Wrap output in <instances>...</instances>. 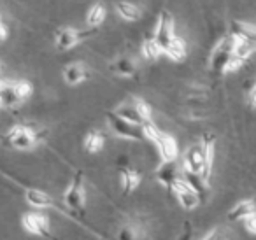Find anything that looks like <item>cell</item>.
<instances>
[{"mask_svg": "<svg viewBox=\"0 0 256 240\" xmlns=\"http://www.w3.org/2000/svg\"><path fill=\"white\" fill-rule=\"evenodd\" d=\"M235 40L237 39L230 34V36L223 37V39L214 46L212 53H210V60H209V65L214 72H221V74H224V67H226V64L230 62L232 54H234Z\"/></svg>", "mask_w": 256, "mask_h": 240, "instance_id": "5", "label": "cell"}, {"mask_svg": "<svg viewBox=\"0 0 256 240\" xmlns=\"http://www.w3.org/2000/svg\"><path fill=\"white\" fill-rule=\"evenodd\" d=\"M216 236H218V233L214 232V233H210L209 236H206V238H204V240H216Z\"/></svg>", "mask_w": 256, "mask_h": 240, "instance_id": "31", "label": "cell"}, {"mask_svg": "<svg viewBox=\"0 0 256 240\" xmlns=\"http://www.w3.org/2000/svg\"><path fill=\"white\" fill-rule=\"evenodd\" d=\"M62 76H64V81L67 82L68 86H78L90 78V72H88V68H84L81 64H68L67 67L64 68Z\"/></svg>", "mask_w": 256, "mask_h": 240, "instance_id": "15", "label": "cell"}, {"mask_svg": "<svg viewBox=\"0 0 256 240\" xmlns=\"http://www.w3.org/2000/svg\"><path fill=\"white\" fill-rule=\"evenodd\" d=\"M190 238H192V228H190V226L186 224L184 233H182V235L179 236V240H190Z\"/></svg>", "mask_w": 256, "mask_h": 240, "instance_id": "30", "label": "cell"}, {"mask_svg": "<svg viewBox=\"0 0 256 240\" xmlns=\"http://www.w3.org/2000/svg\"><path fill=\"white\" fill-rule=\"evenodd\" d=\"M200 149H202V160H204V172L202 179L204 182H209L210 172H212V162H214V137L212 135H204L202 142H200Z\"/></svg>", "mask_w": 256, "mask_h": 240, "instance_id": "12", "label": "cell"}, {"mask_svg": "<svg viewBox=\"0 0 256 240\" xmlns=\"http://www.w3.org/2000/svg\"><path fill=\"white\" fill-rule=\"evenodd\" d=\"M88 36L90 32H82V30L65 26V28H60L56 32V40L54 42H56V48L60 51H68L78 46L79 42H82Z\"/></svg>", "mask_w": 256, "mask_h": 240, "instance_id": "10", "label": "cell"}, {"mask_svg": "<svg viewBox=\"0 0 256 240\" xmlns=\"http://www.w3.org/2000/svg\"><path fill=\"white\" fill-rule=\"evenodd\" d=\"M110 70L116 76H121V78H134L137 74V64L132 58L123 56L110 65Z\"/></svg>", "mask_w": 256, "mask_h": 240, "instance_id": "18", "label": "cell"}, {"mask_svg": "<svg viewBox=\"0 0 256 240\" xmlns=\"http://www.w3.org/2000/svg\"><path fill=\"white\" fill-rule=\"evenodd\" d=\"M164 54L172 62H181L186 58V44L181 37H174L167 46L164 48Z\"/></svg>", "mask_w": 256, "mask_h": 240, "instance_id": "19", "label": "cell"}, {"mask_svg": "<svg viewBox=\"0 0 256 240\" xmlns=\"http://www.w3.org/2000/svg\"><path fill=\"white\" fill-rule=\"evenodd\" d=\"M142 130H144V137L150 138L156 146L158 152H160V158L164 162H176V158L179 154V149H178V142H176V138L172 135L158 130L151 121L142 124Z\"/></svg>", "mask_w": 256, "mask_h": 240, "instance_id": "1", "label": "cell"}, {"mask_svg": "<svg viewBox=\"0 0 256 240\" xmlns=\"http://www.w3.org/2000/svg\"><path fill=\"white\" fill-rule=\"evenodd\" d=\"M120 240H139V232L136 226H123L120 230Z\"/></svg>", "mask_w": 256, "mask_h": 240, "instance_id": "26", "label": "cell"}, {"mask_svg": "<svg viewBox=\"0 0 256 240\" xmlns=\"http://www.w3.org/2000/svg\"><path fill=\"white\" fill-rule=\"evenodd\" d=\"M116 12L124 20V22H139L140 20V9L137 8L132 2H126V0H121L116 4Z\"/></svg>", "mask_w": 256, "mask_h": 240, "instance_id": "22", "label": "cell"}, {"mask_svg": "<svg viewBox=\"0 0 256 240\" xmlns=\"http://www.w3.org/2000/svg\"><path fill=\"white\" fill-rule=\"evenodd\" d=\"M252 214H256V202L244 200V202H238V204L228 212V219H230V221H240V219H246Z\"/></svg>", "mask_w": 256, "mask_h": 240, "instance_id": "17", "label": "cell"}, {"mask_svg": "<svg viewBox=\"0 0 256 240\" xmlns=\"http://www.w3.org/2000/svg\"><path fill=\"white\" fill-rule=\"evenodd\" d=\"M6 39H8V28H6L4 23L0 22V42H4Z\"/></svg>", "mask_w": 256, "mask_h": 240, "instance_id": "29", "label": "cell"}, {"mask_svg": "<svg viewBox=\"0 0 256 240\" xmlns=\"http://www.w3.org/2000/svg\"><path fill=\"white\" fill-rule=\"evenodd\" d=\"M249 104H251L252 107H256V82L251 88V92H249Z\"/></svg>", "mask_w": 256, "mask_h": 240, "instance_id": "28", "label": "cell"}, {"mask_svg": "<svg viewBox=\"0 0 256 240\" xmlns=\"http://www.w3.org/2000/svg\"><path fill=\"white\" fill-rule=\"evenodd\" d=\"M170 191L176 194V198H178V202L181 204L182 208H186V210H193V208L198 207L200 204V194L196 193L195 190H193L192 186H190L188 182H186L184 179H178L174 184H172Z\"/></svg>", "mask_w": 256, "mask_h": 240, "instance_id": "7", "label": "cell"}, {"mask_svg": "<svg viewBox=\"0 0 256 240\" xmlns=\"http://www.w3.org/2000/svg\"><path fill=\"white\" fill-rule=\"evenodd\" d=\"M154 39L162 44V48H165L172 39L176 37L174 32V18L170 16L168 11H162L158 14L156 20V26H154Z\"/></svg>", "mask_w": 256, "mask_h": 240, "instance_id": "9", "label": "cell"}, {"mask_svg": "<svg viewBox=\"0 0 256 240\" xmlns=\"http://www.w3.org/2000/svg\"><path fill=\"white\" fill-rule=\"evenodd\" d=\"M104 148V135L96 130H92L84 138V149L88 152H98Z\"/></svg>", "mask_w": 256, "mask_h": 240, "instance_id": "25", "label": "cell"}, {"mask_svg": "<svg viewBox=\"0 0 256 240\" xmlns=\"http://www.w3.org/2000/svg\"><path fill=\"white\" fill-rule=\"evenodd\" d=\"M156 179L164 184L165 188L170 190L172 184L178 179H181L178 174V166H176V162H164V165L156 170Z\"/></svg>", "mask_w": 256, "mask_h": 240, "instance_id": "16", "label": "cell"}, {"mask_svg": "<svg viewBox=\"0 0 256 240\" xmlns=\"http://www.w3.org/2000/svg\"><path fill=\"white\" fill-rule=\"evenodd\" d=\"M40 140V135L36 130H32L26 124H16L8 132V142L12 148L20 149V151H26L32 149L34 146H37V142Z\"/></svg>", "mask_w": 256, "mask_h": 240, "instance_id": "6", "label": "cell"}, {"mask_svg": "<svg viewBox=\"0 0 256 240\" xmlns=\"http://www.w3.org/2000/svg\"><path fill=\"white\" fill-rule=\"evenodd\" d=\"M23 228L28 233L39 236H50V221L46 216L39 214V212H26L22 218Z\"/></svg>", "mask_w": 256, "mask_h": 240, "instance_id": "11", "label": "cell"}, {"mask_svg": "<svg viewBox=\"0 0 256 240\" xmlns=\"http://www.w3.org/2000/svg\"><path fill=\"white\" fill-rule=\"evenodd\" d=\"M106 16H107V12L102 4H93L92 8H90L88 14H86V23L95 28V26H100L106 22Z\"/></svg>", "mask_w": 256, "mask_h": 240, "instance_id": "24", "label": "cell"}, {"mask_svg": "<svg viewBox=\"0 0 256 240\" xmlns=\"http://www.w3.org/2000/svg\"><path fill=\"white\" fill-rule=\"evenodd\" d=\"M25 200L36 208H48L53 205V198L40 190H26Z\"/></svg>", "mask_w": 256, "mask_h": 240, "instance_id": "20", "label": "cell"}, {"mask_svg": "<svg viewBox=\"0 0 256 240\" xmlns=\"http://www.w3.org/2000/svg\"><path fill=\"white\" fill-rule=\"evenodd\" d=\"M140 184V174L134 168H123L121 170V188H123V193L128 194L136 191Z\"/></svg>", "mask_w": 256, "mask_h": 240, "instance_id": "21", "label": "cell"}, {"mask_svg": "<svg viewBox=\"0 0 256 240\" xmlns=\"http://www.w3.org/2000/svg\"><path fill=\"white\" fill-rule=\"evenodd\" d=\"M84 188H82V174L78 172L72 179L70 186L67 188L64 194V202L67 204V207H70L72 210H82L84 207Z\"/></svg>", "mask_w": 256, "mask_h": 240, "instance_id": "8", "label": "cell"}, {"mask_svg": "<svg viewBox=\"0 0 256 240\" xmlns=\"http://www.w3.org/2000/svg\"><path fill=\"white\" fill-rule=\"evenodd\" d=\"M114 112L123 118V120L130 121V123H136V124L148 123V121H151V116H153L151 106L140 98H134L132 102L123 104V106L118 107Z\"/></svg>", "mask_w": 256, "mask_h": 240, "instance_id": "3", "label": "cell"}, {"mask_svg": "<svg viewBox=\"0 0 256 240\" xmlns=\"http://www.w3.org/2000/svg\"><path fill=\"white\" fill-rule=\"evenodd\" d=\"M32 95V84L26 81H6L0 79V107L11 109L20 106Z\"/></svg>", "mask_w": 256, "mask_h": 240, "instance_id": "2", "label": "cell"}, {"mask_svg": "<svg viewBox=\"0 0 256 240\" xmlns=\"http://www.w3.org/2000/svg\"><path fill=\"white\" fill-rule=\"evenodd\" d=\"M107 123H109L110 130L114 132V135H118L121 138H128V140H142V138H146L144 137L142 124L130 123V121L118 116L116 112L107 114Z\"/></svg>", "mask_w": 256, "mask_h": 240, "instance_id": "4", "label": "cell"}, {"mask_svg": "<svg viewBox=\"0 0 256 240\" xmlns=\"http://www.w3.org/2000/svg\"><path fill=\"white\" fill-rule=\"evenodd\" d=\"M184 170L186 172L198 174V176L202 177L204 160H202V149H200V144L192 146V148L184 152Z\"/></svg>", "mask_w": 256, "mask_h": 240, "instance_id": "14", "label": "cell"}, {"mask_svg": "<svg viewBox=\"0 0 256 240\" xmlns=\"http://www.w3.org/2000/svg\"><path fill=\"white\" fill-rule=\"evenodd\" d=\"M140 51H142V56L146 58V60H156V58H160L162 54H164V48H162V44L154 39V36L146 37V39L142 40Z\"/></svg>", "mask_w": 256, "mask_h": 240, "instance_id": "23", "label": "cell"}, {"mask_svg": "<svg viewBox=\"0 0 256 240\" xmlns=\"http://www.w3.org/2000/svg\"><path fill=\"white\" fill-rule=\"evenodd\" d=\"M244 226H246V230H248L249 233H254V235H256V214L246 218L244 219Z\"/></svg>", "mask_w": 256, "mask_h": 240, "instance_id": "27", "label": "cell"}, {"mask_svg": "<svg viewBox=\"0 0 256 240\" xmlns=\"http://www.w3.org/2000/svg\"><path fill=\"white\" fill-rule=\"evenodd\" d=\"M230 34L234 37H237L238 40H242V42L249 44L256 51V26L248 25V23H242V22H232Z\"/></svg>", "mask_w": 256, "mask_h": 240, "instance_id": "13", "label": "cell"}]
</instances>
